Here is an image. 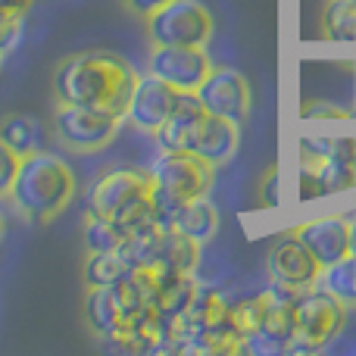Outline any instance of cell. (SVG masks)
I'll return each instance as SVG.
<instances>
[{"mask_svg":"<svg viewBox=\"0 0 356 356\" xmlns=\"http://www.w3.org/2000/svg\"><path fill=\"white\" fill-rule=\"evenodd\" d=\"M138 75L119 54L85 50L63 60L54 72V94L60 104L91 106L116 119H125L135 94Z\"/></svg>","mask_w":356,"mask_h":356,"instance_id":"obj_1","label":"cell"},{"mask_svg":"<svg viewBox=\"0 0 356 356\" xmlns=\"http://www.w3.org/2000/svg\"><path fill=\"white\" fill-rule=\"evenodd\" d=\"M75 194V172L63 156L50 150H38L31 156H22L19 175L13 181L10 200L22 216L35 222H50L56 213L69 207Z\"/></svg>","mask_w":356,"mask_h":356,"instance_id":"obj_2","label":"cell"},{"mask_svg":"<svg viewBox=\"0 0 356 356\" xmlns=\"http://www.w3.org/2000/svg\"><path fill=\"white\" fill-rule=\"evenodd\" d=\"M294 322L297 332L291 341L288 353L303 356V353H319L328 347L347 325V303L338 300L328 288L313 284L307 288L294 303Z\"/></svg>","mask_w":356,"mask_h":356,"instance_id":"obj_3","label":"cell"},{"mask_svg":"<svg viewBox=\"0 0 356 356\" xmlns=\"http://www.w3.org/2000/svg\"><path fill=\"white\" fill-rule=\"evenodd\" d=\"M147 38L154 47L160 44H191V47H207L213 38V16L200 0H169L156 13L144 19Z\"/></svg>","mask_w":356,"mask_h":356,"instance_id":"obj_4","label":"cell"},{"mask_svg":"<svg viewBox=\"0 0 356 356\" xmlns=\"http://www.w3.org/2000/svg\"><path fill=\"white\" fill-rule=\"evenodd\" d=\"M122 119L110 116L104 110H91V106H75V104H60L54 116L56 138L75 154H94L104 150L106 144L116 138Z\"/></svg>","mask_w":356,"mask_h":356,"instance_id":"obj_5","label":"cell"},{"mask_svg":"<svg viewBox=\"0 0 356 356\" xmlns=\"http://www.w3.org/2000/svg\"><path fill=\"white\" fill-rule=\"evenodd\" d=\"M294 234L313 250V257L319 259L322 269H328V266L356 253V225L350 213L316 216V219L300 222L294 228Z\"/></svg>","mask_w":356,"mask_h":356,"instance_id":"obj_6","label":"cell"},{"mask_svg":"<svg viewBox=\"0 0 356 356\" xmlns=\"http://www.w3.org/2000/svg\"><path fill=\"white\" fill-rule=\"evenodd\" d=\"M213 175L216 166H209L197 154H166V150H160V156L150 163L154 184L172 191L184 203L194 200V197H207V191L213 188Z\"/></svg>","mask_w":356,"mask_h":356,"instance_id":"obj_7","label":"cell"},{"mask_svg":"<svg viewBox=\"0 0 356 356\" xmlns=\"http://www.w3.org/2000/svg\"><path fill=\"white\" fill-rule=\"evenodd\" d=\"M150 75L163 79L166 85H172L175 91H197L203 85L213 63H209L207 50L203 47H191V44H160L154 47L147 63Z\"/></svg>","mask_w":356,"mask_h":356,"instance_id":"obj_8","label":"cell"},{"mask_svg":"<svg viewBox=\"0 0 356 356\" xmlns=\"http://www.w3.org/2000/svg\"><path fill=\"white\" fill-rule=\"evenodd\" d=\"M154 188L150 169H138V166H113L106 172H100L94 178L91 191H88V213L94 216H116L119 209L129 200L147 194Z\"/></svg>","mask_w":356,"mask_h":356,"instance_id":"obj_9","label":"cell"},{"mask_svg":"<svg viewBox=\"0 0 356 356\" xmlns=\"http://www.w3.org/2000/svg\"><path fill=\"white\" fill-rule=\"evenodd\" d=\"M197 97L207 106L209 116H222L232 122L244 125V119L250 116V85L238 69L219 66L203 79V85L197 88Z\"/></svg>","mask_w":356,"mask_h":356,"instance_id":"obj_10","label":"cell"},{"mask_svg":"<svg viewBox=\"0 0 356 356\" xmlns=\"http://www.w3.org/2000/svg\"><path fill=\"white\" fill-rule=\"evenodd\" d=\"M266 269H269V278L297 284V288H313L322 278L319 259L313 257V250H309L294 232L272 244L269 257H266Z\"/></svg>","mask_w":356,"mask_h":356,"instance_id":"obj_11","label":"cell"},{"mask_svg":"<svg viewBox=\"0 0 356 356\" xmlns=\"http://www.w3.org/2000/svg\"><path fill=\"white\" fill-rule=\"evenodd\" d=\"M203 119H207V106L200 104L197 91H178L172 116L154 131L160 150H166V154H194Z\"/></svg>","mask_w":356,"mask_h":356,"instance_id":"obj_12","label":"cell"},{"mask_svg":"<svg viewBox=\"0 0 356 356\" xmlns=\"http://www.w3.org/2000/svg\"><path fill=\"white\" fill-rule=\"evenodd\" d=\"M175 100H178V91H175V88L166 85L163 79H156V75L147 72L144 79H138L125 119H129L135 129L150 131V135H154V131L160 129V125L166 122L169 116H172Z\"/></svg>","mask_w":356,"mask_h":356,"instance_id":"obj_13","label":"cell"},{"mask_svg":"<svg viewBox=\"0 0 356 356\" xmlns=\"http://www.w3.org/2000/svg\"><path fill=\"white\" fill-rule=\"evenodd\" d=\"M241 147V125L232 122V119H222V116H209L203 119L200 125V135H197L194 144V154L203 156L209 166H225Z\"/></svg>","mask_w":356,"mask_h":356,"instance_id":"obj_14","label":"cell"},{"mask_svg":"<svg viewBox=\"0 0 356 356\" xmlns=\"http://www.w3.org/2000/svg\"><path fill=\"white\" fill-rule=\"evenodd\" d=\"M200 247L194 238H188L178 228H163L160 247H156V259L150 269L169 272V275H181V272H194L200 263Z\"/></svg>","mask_w":356,"mask_h":356,"instance_id":"obj_15","label":"cell"},{"mask_svg":"<svg viewBox=\"0 0 356 356\" xmlns=\"http://www.w3.org/2000/svg\"><path fill=\"white\" fill-rule=\"evenodd\" d=\"M85 319L91 325V332H97L100 338H110L116 332V325L122 322V294H119V284L116 288H88Z\"/></svg>","mask_w":356,"mask_h":356,"instance_id":"obj_16","label":"cell"},{"mask_svg":"<svg viewBox=\"0 0 356 356\" xmlns=\"http://www.w3.org/2000/svg\"><path fill=\"white\" fill-rule=\"evenodd\" d=\"M156 275H160V307H156V309H160L166 319L184 313V309L191 307V300L197 297V291L203 288L200 278H197L194 272H181V275L156 272Z\"/></svg>","mask_w":356,"mask_h":356,"instance_id":"obj_17","label":"cell"},{"mask_svg":"<svg viewBox=\"0 0 356 356\" xmlns=\"http://www.w3.org/2000/svg\"><path fill=\"white\" fill-rule=\"evenodd\" d=\"M178 232H184L188 238H194L197 244H207L216 232H219V213L216 207L207 200V197H194L181 207V213L175 216V225Z\"/></svg>","mask_w":356,"mask_h":356,"instance_id":"obj_18","label":"cell"},{"mask_svg":"<svg viewBox=\"0 0 356 356\" xmlns=\"http://www.w3.org/2000/svg\"><path fill=\"white\" fill-rule=\"evenodd\" d=\"M0 138H3V141L10 144L19 156L38 154V150H44V141H47L44 125L38 122V119H31V116H22V113L6 116L3 122H0Z\"/></svg>","mask_w":356,"mask_h":356,"instance_id":"obj_19","label":"cell"},{"mask_svg":"<svg viewBox=\"0 0 356 356\" xmlns=\"http://www.w3.org/2000/svg\"><path fill=\"white\" fill-rule=\"evenodd\" d=\"M88 288H116L131 275V266L119 257V250L88 253V263L81 269Z\"/></svg>","mask_w":356,"mask_h":356,"instance_id":"obj_20","label":"cell"},{"mask_svg":"<svg viewBox=\"0 0 356 356\" xmlns=\"http://www.w3.org/2000/svg\"><path fill=\"white\" fill-rule=\"evenodd\" d=\"M322 35L334 44L356 41V0H325L319 13Z\"/></svg>","mask_w":356,"mask_h":356,"instance_id":"obj_21","label":"cell"},{"mask_svg":"<svg viewBox=\"0 0 356 356\" xmlns=\"http://www.w3.org/2000/svg\"><path fill=\"white\" fill-rule=\"evenodd\" d=\"M160 225H147L138 228V232H129L119 244V257L131 266V269H150L156 259V247H160Z\"/></svg>","mask_w":356,"mask_h":356,"instance_id":"obj_22","label":"cell"},{"mask_svg":"<svg viewBox=\"0 0 356 356\" xmlns=\"http://www.w3.org/2000/svg\"><path fill=\"white\" fill-rule=\"evenodd\" d=\"M316 178V191L319 197L325 194H347L356 188V166L350 163H334V160H322L316 169H307Z\"/></svg>","mask_w":356,"mask_h":356,"instance_id":"obj_23","label":"cell"},{"mask_svg":"<svg viewBox=\"0 0 356 356\" xmlns=\"http://www.w3.org/2000/svg\"><path fill=\"white\" fill-rule=\"evenodd\" d=\"M122 238H125V232H122V225H119L116 219L88 213V222H85V247H88V253L119 250Z\"/></svg>","mask_w":356,"mask_h":356,"instance_id":"obj_24","label":"cell"},{"mask_svg":"<svg viewBox=\"0 0 356 356\" xmlns=\"http://www.w3.org/2000/svg\"><path fill=\"white\" fill-rule=\"evenodd\" d=\"M322 288H328L338 300H344L347 307H356V253L353 257H344L341 263L322 269L319 278Z\"/></svg>","mask_w":356,"mask_h":356,"instance_id":"obj_25","label":"cell"},{"mask_svg":"<svg viewBox=\"0 0 356 356\" xmlns=\"http://www.w3.org/2000/svg\"><path fill=\"white\" fill-rule=\"evenodd\" d=\"M269 303V300H266ZM259 332L269 334V338L282 341L284 347H291V341H294V332H297V322H294V307H288V303H269V309H266V319L263 325H259Z\"/></svg>","mask_w":356,"mask_h":356,"instance_id":"obj_26","label":"cell"},{"mask_svg":"<svg viewBox=\"0 0 356 356\" xmlns=\"http://www.w3.org/2000/svg\"><path fill=\"white\" fill-rule=\"evenodd\" d=\"M266 309H269V303H266V294H253V297H241V300L232 303V319L234 325L241 328V334H253L259 332V325H263L266 319Z\"/></svg>","mask_w":356,"mask_h":356,"instance_id":"obj_27","label":"cell"},{"mask_svg":"<svg viewBox=\"0 0 356 356\" xmlns=\"http://www.w3.org/2000/svg\"><path fill=\"white\" fill-rule=\"evenodd\" d=\"M113 219L122 225V232H138V228H147V225H160L156 222V213H154V200H150V191L141 197H135V200H129L122 209H119Z\"/></svg>","mask_w":356,"mask_h":356,"instance_id":"obj_28","label":"cell"},{"mask_svg":"<svg viewBox=\"0 0 356 356\" xmlns=\"http://www.w3.org/2000/svg\"><path fill=\"white\" fill-rule=\"evenodd\" d=\"M19 166H22V156L0 138V197H10L13 181L19 175Z\"/></svg>","mask_w":356,"mask_h":356,"instance_id":"obj_29","label":"cell"},{"mask_svg":"<svg viewBox=\"0 0 356 356\" xmlns=\"http://www.w3.org/2000/svg\"><path fill=\"white\" fill-rule=\"evenodd\" d=\"M244 353H250V356H284L288 347H284L282 341L263 334V332H253V334L244 338Z\"/></svg>","mask_w":356,"mask_h":356,"instance_id":"obj_30","label":"cell"},{"mask_svg":"<svg viewBox=\"0 0 356 356\" xmlns=\"http://www.w3.org/2000/svg\"><path fill=\"white\" fill-rule=\"evenodd\" d=\"M303 119H350V110H341L334 104H307Z\"/></svg>","mask_w":356,"mask_h":356,"instance_id":"obj_31","label":"cell"},{"mask_svg":"<svg viewBox=\"0 0 356 356\" xmlns=\"http://www.w3.org/2000/svg\"><path fill=\"white\" fill-rule=\"evenodd\" d=\"M125 6H129L131 13H135V16H141V19H147L150 13H156L160 10V6H166L169 0H122Z\"/></svg>","mask_w":356,"mask_h":356,"instance_id":"obj_32","label":"cell"},{"mask_svg":"<svg viewBox=\"0 0 356 356\" xmlns=\"http://www.w3.org/2000/svg\"><path fill=\"white\" fill-rule=\"evenodd\" d=\"M31 0H0V16H22L29 13Z\"/></svg>","mask_w":356,"mask_h":356,"instance_id":"obj_33","label":"cell"},{"mask_svg":"<svg viewBox=\"0 0 356 356\" xmlns=\"http://www.w3.org/2000/svg\"><path fill=\"white\" fill-rule=\"evenodd\" d=\"M275 191H278V184H275V169L269 172V207H275Z\"/></svg>","mask_w":356,"mask_h":356,"instance_id":"obj_34","label":"cell"},{"mask_svg":"<svg viewBox=\"0 0 356 356\" xmlns=\"http://www.w3.org/2000/svg\"><path fill=\"white\" fill-rule=\"evenodd\" d=\"M0 238H3V216H0Z\"/></svg>","mask_w":356,"mask_h":356,"instance_id":"obj_35","label":"cell"},{"mask_svg":"<svg viewBox=\"0 0 356 356\" xmlns=\"http://www.w3.org/2000/svg\"><path fill=\"white\" fill-rule=\"evenodd\" d=\"M0 66H3V54H0Z\"/></svg>","mask_w":356,"mask_h":356,"instance_id":"obj_36","label":"cell"}]
</instances>
